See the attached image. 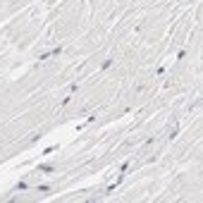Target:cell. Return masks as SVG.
<instances>
[{
  "label": "cell",
  "instance_id": "obj_1",
  "mask_svg": "<svg viewBox=\"0 0 203 203\" xmlns=\"http://www.w3.org/2000/svg\"><path fill=\"white\" fill-rule=\"evenodd\" d=\"M60 53H62V48L58 46V48H53L50 53H43V55H41V60H48V58H53V55H60Z\"/></svg>",
  "mask_w": 203,
  "mask_h": 203
},
{
  "label": "cell",
  "instance_id": "obj_2",
  "mask_svg": "<svg viewBox=\"0 0 203 203\" xmlns=\"http://www.w3.org/2000/svg\"><path fill=\"white\" fill-rule=\"evenodd\" d=\"M14 191H26V182H19V184L14 187Z\"/></svg>",
  "mask_w": 203,
  "mask_h": 203
},
{
  "label": "cell",
  "instance_id": "obj_3",
  "mask_svg": "<svg viewBox=\"0 0 203 203\" xmlns=\"http://www.w3.org/2000/svg\"><path fill=\"white\" fill-rule=\"evenodd\" d=\"M41 172H55L53 165H41Z\"/></svg>",
  "mask_w": 203,
  "mask_h": 203
}]
</instances>
